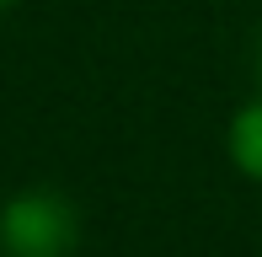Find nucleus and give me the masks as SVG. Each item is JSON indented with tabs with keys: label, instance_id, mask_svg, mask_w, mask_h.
I'll return each mask as SVG.
<instances>
[{
	"label": "nucleus",
	"instance_id": "f257e3e1",
	"mask_svg": "<svg viewBox=\"0 0 262 257\" xmlns=\"http://www.w3.org/2000/svg\"><path fill=\"white\" fill-rule=\"evenodd\" d=\"M80 241V215L49 188L16 193L0 209V252L6 257H70Z\"/></svg>",
	"mask_w": 262,
	"mask_h": 257
},
{
	"label": "nucleus",
	"instance_id": "f03ea898",
	"mask_svg": "<svg viewBox=\"0 0 262 257\" xmlns=\"http://www.w3.org/2000/svg\"><path fill=\"white\" fill-rule=\"evenodd\" d=\"M230 161L246 172V177L262 182V97L246 102V108L230 118Z\"/></svg>",
	"mask_w": 262,
	"mask_h": 257
},
{
	"label": "nucleus",
	"instance_id": "7ed1b4c3",
	"mask_svg": "<svg viewBox=\"0 0 262 257\" xmlns=\"http://www.w3.org/2000/svg\"><path fill=\"white\" fill-rule=\"evenodd\" d=\"M0 6H11V0H0Z\"/></svg>",
	"mask_w": 262,
	"mask_h": 257
},
{
	"label": "nucleus",
	"instance_id": "20e7f679",
	"mask_svg": "<svg viewBox=\"0 0 262 257\" xmlns=\"http://www.w3.org/2000/svg\"><path fill=\"white\" fill-rule=\"evenodd\" d=\"M257 70H262V59H257Z\"/></svg>",
	"mask_w": 262,
	"mask_h": 257
}]
</instances>
